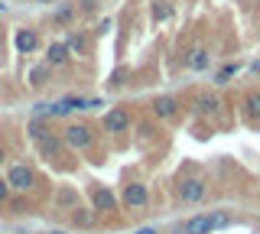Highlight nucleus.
Listing matches in <instances>:
<instances>
[{
	"label": "nucleus",
	"mask_w": 260,
	"mask_h": 234,
	"mask_svg": "<svg viewBox=\"0 0 260 234\" xmlns=\"http://www.w3.org/2000/svg\"><path fill=\"white\" fill-rule=\"evenodd\" d=\"M7 182L13 185V189H20V192H26L29 185H32V173L26 166H13L10 169V176H7Z\"/></svg>",
	"instance_id": "nucleus-1"
},
{
	"label": "nucleus",
	"mask_w": 260,
	"mask_h": 234,
	"mask_svg": "<svg viewBox=\"0 0 260 234\" xmlns=\"http://www.w3.org/2000/svg\"><path fill=\"white\" fill-rule=\"evenodd\" d=\"M65 143H69V147H88V143H91V130L81 127V124L69 127V130H65Z\"/></svg>",
	"instance_id": "nucleus-2"
},
{
	"label": "nucleus",
	"mask_w": 260,
	"mask_h": 234,
	"mask_svg": "<svg viewBox=\"0 0 260 234\" xmlns=\"http://www.w3.org/2000/svg\"><path fill=\"white\" fill-rule=\"evenodd\" d=\"M146 198H150V195H146V185H127V192H124V202H127V205L130 208H143L146 205Z\"/></svg>",
	"instance_id": "nucleus-3"
},
{
	"label": "nucleus",
	"mask_w": 260,
	"mask_h": 234,
	"mask_svg": "<svg viewBox=\"0 0 260 234\" xmlns=\"http://www.w3.org/2000/svg\"><path fill=\"white\" fill-rule=\"evenodd\" d=\"M179 195H182L185 202H199L202 195H205V185L195 182V179H185L182 185H179Z\"/></svg>",
	"instance_id": "nucleus-4"
},
{
	"label": "nucleus",
	"mask_w": 260,
	"mask_h": 234,
	"mask_svg": "<svg viewBox=\"0 0 260 234\" xmlns=\"http://www.w3.org/2000/svg\"><path fill=\"white\" fill-rule=\"evenodd\" d=\"M199 111H202L205 117H215L218 111H221V98H218V94H211V91H205V94L199 98Z\"/></svg>",
	"instance_id": "nucleus-5"
},
{
	"label": "nucleus",
	"mask_w": 260,
	"mask_h": 234,
	"mask_svg": "<svg viewBox=\"0 0 260 234\" xmlns=\"http://www.w3.org/2000/svg\"><path fill=\"white\" fill-rule=\"evenodd\" d=\"M13 43H16V49H20V52H32V49H36V43H39V39H36V33H32V29H20Z\"/></svg>",
	"instance_id": "nucleus-6"
},
{
	"label": "nucleus",
	"mask_w": 260,
	"mask_h": 234,
	"mask_svg": "<svg viewBox=\"0 0 260 234\" xmlns=\"http://www.w3.org/2000/svg\"><path fill=\"white\" fill-rule=\"evenodd\" d=\"M104 127H108L111 133H120V130H127V114H124V111H111V114L104 117Z\"/></svg>",
	"instance_id": "nucleus-7"
},
{
	"label": "nucleus",
	"mask_w": 260,
	"mask_h": 234,
	"mask_svg": "<svg viewBox=\"0 0 260 234\" xmlns=\"http://www.w3.org/2000/svg\"><path fill=\"white\" fill-rule=\"evenodd\" d=\"M114 205H117V198H114L108 189H94V208H101V212H111Z\"/></svg>",
	"instance_id": "nucleus-8"
},
{
	"label": "nucleus",
	"mask_w": 260,
	"mask_h": 234,
	"mask_svg": "<svg viewBox=\"0 0 260 234\" xmlns=\"http://www.w3.org/2000/svg\"><path fill=\"white\" fill-rule=\"evenodd\" d=\"M208 231H211V218H205V215L192 218V221L185 224V234H208Z\"/></svg>",
	"instance_id": "nucleus-9"
},
{
	"label": "nucleus",
	"mask_w": 260,
	"mask_h": 234,
	"mask_svg": "<svg viewBox=\"0 0 260 234\" xmlns=\"http://www.w3.org/2000/svg\"><path fill=\"white\" fill-rule=\"evenodd\" d=\"M153 111H156L159 117H169L176 111V101L173 98H156V101H153Z\"/></svg>",
	"instance_id": "nucleus-10"
},
{
	"label": "nucleus",
	"mask_w": 260,
	"mask_h": 234,
	"mask_svg": "<svg viewBox=\"0 0 260 234\" xmlns=\"http://www.w3.org/2000/svg\"><path fill=\"white\" fill-rule=\"evenodd\" d=\"M69 59V46L65 43H55L52 49H49V62H55V65H59V62H65Z\"/></svg>",
	"instance_id": "nucleus-11"
},
{
	"label": "nucleus",
	"mask_w": 260,
	"mask_h": 234,
	"mask_svg": "<svg viewBox=\"0 0 260 234\" xmlns=\"http://www.w3.org/2000/svg\"><path fill=\"white\" fill-rule=\"evenodd\" d=\"M36 140H39V150H43L46 156H55V153H59V143H55V140H52V137H49V133L36 137Z\"/></svg>",
	"instance_id": "nucleus-12"
},
{
	"label": "nucleus",
	"mask_w": 260,
	"mask_h": 234,
	"mask_svg": "<svg viewBox=\"0 0 260 234\" xmlns=\"http://www.w3.org/2000/svg\"><path fill=\"white\" fill-rule=\"evenodd\" d=\"M189 65H192V69H205V65H208V52H205V49H199V52H192V59H189Z\"/></svg>",
	"instance_id": "nucleus-13"
},
{
	"label": "nucleus",
	"mask_w": 260,
	"mask_h": 234,
	"mask_svg": "<svg viewBox=\"0 0 260 234\" xmlns=\"http://www.w3.org/2000/svg\"><path fill=\"white\" fill-rule=\"evenodd\" d=\"M153 17H156V20H166V17H169V7L162 4V0H156V7H153Z\"/></svg>",
	"instance_id": "nucleus-14"
},
{
	"label": "nucleus",
	"mask_w": 260,
	"mask_h": 234,
	"mask_svg": "<svg viewBox=\"0 0 260 234\" xmlns=\"http://www.w3.org/2000/svg\"><path fill=\"white\" fill-rule=\"evenodd\" d=\"M65 46H69V49H72V52H78V49H81V46H85V39H81V36L75 33V36H69V43H65Z\"/></svg>",
	"instance_id": "nucleus-15"
},
{
	"label": "nucleus",
	"mask_w": 260,
	"mask_h": 234,
	"mask_svg": "<svg viewBox=\"0 0 260 234\" xmlns=\"http://www.w3.org/2000/svg\"><path fill=\"white\" fill-rule=\"evenodd\" d=\"M247 111H254V114H260V94H250V98H247Z\"/></svg>",
	"instance_id": "nucleus-16"
},
{
	"label": "nucleus",
	"mask_w": 260,
	"mask_h": 234,
	"mask_svg": "<svg viewBox=\"0 0 260 234\" xmlns=\"http://www.w3.org/2000/svg\"><path fill=\"white\" fill-rule=\"evenodd\" d=\"M231 75H234V69H221V72L215 75V82H218V85H224V78H231Z\"/></svg>",
	"instance_id": "nucleus-17"
},
{
	"label": "nucleus",
	"mask_w": 260,
	"mask_h": 234,
	"mask_svg": "<svg viewBox=\"0 0 260 234\" xmlns=\"http://www.w3.org/2000/svg\"><path fill=\"white\" fill-rule=\"evenodd\" d=\"M137 234H156V231H153V228H140V231H137Z\"/></svg>",
	"instance_id": "nucleus-18"
},
{
	"label": "nucleus",
	"mask_w": 260,
	"mask_h": 234,
	"mask_svg": "<svg viewBox=\"0 0 260 234\" xmlns=\"http://www.w3.org/2000/svg\"><path fill=\"white\" fill-rule=\"evenodd\" d=\"M7 195V182H0V198H4Z\"/></svg>",
	"instance_id": "nucleus-19"
},
{
	"label": "nucleus",
	"mask_w": 260,
	"mask_h": 234,
	"mask_svg": "<svg viewBox=\"0 0 260 234\" xmlns=\"http://www.w3.org/2000/svg\"><path fill=\"white\" fill-rule=\"evenodd\" d=\"M0 163H4V150H0Z\"/></svg>",
	"instance_id": "nucleus-20"
},
{
	"label": "nucleus",
	"mask_w": 260,
	"mask_h": 234,
	"mask_svg": "<svg viewBox=\"0 0 260 234\" xmlns=\"http://www.w3.org/2000/svg\"><path fill=\"white\" fill-rule=\"evenodd\" d=\"M39 4H52V0H39Z\"/></svg>",
	"instance_id": "nucleus-21"
},
{
	"label": "nucleus",
	"mask_w": 260,
	"mask_h": 234,
	"mask_svg": "<svg viewBox=\"0 0 260 234\" xmlns=\"http://www.w3.org/2000/svg\"><path fill=\"white\" fill-rule=\"evenodd\" d=\"M55 234H59V231H55Z\"/></svg>",
	"instance_id": "nucleus-22"
}]
</instances>
